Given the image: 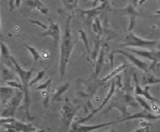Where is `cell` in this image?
I'll use <instances>...</instances> for the list:
<instances>
[{
	"label": "cell",
	"mask_w": 160,
	"mask_h": 132,
	"mask_svg": "<svg viewBox=\"0 0 160 132\" xmlns=\"http://www.w3.org/2000/svg\"><path fill=\"white\" fill-rule=\"evenodd\" d=\"M100 2L101 5L99 7H95L91 10H79V13H81V16L87 24H92L93 19L98 17V14H99V13L108 3V0H100Z\"/></svg>",
	"instance_id": "9c48e42d"
},
{
	"label": "cell",
	"mask_w": 160,
	"mask_h": 132,
	"mask_svg": "<svg viewBox=\"0 0 160 132\" xmlns=\"http://www.w3.org/2000/svg\"><path fill=\"white\" fill-rule=\"evenodd\" d=\"M158 41L146 40L138 37L133 32H129L126 37V42L121 45V47H135L140 49H151L157 45Z\"/></svg>",
	"instance_id": "8992f818"
},
{
	"label": "cell",
	"mask_w": 160,
	"mask_h": 132,
	"mask_svg": "<svg viewBox=\"0 0 160 132\" xmlns=\"http://www.w3.org/2000/svg\"><path fill=\"white\" fill-rule=\"evenodd\" d=\"M28 21H29L31 23H32V24H34V25L37 26V27H40V28H43V29H45V30H47L49 28V26L46 25V24H44L43 23H41V22H40V21H38V20H32V19H28Z\"/></svg>",
	"instance_id": "d6a6232c"
},
{
	"label": "cell",
	"mask_w": 160,
	"mask_h": 132,
	"mask_svg": "<svg viewBox=\"0 0 160 132\" xmlns=\"http://www.w3.org/2000/svg\"><path fill=\"white\" fill-rule=\"evenodd\" d=\"M51 83H52V79H49L46 81V82L42 84H40L39 86L36 87L34 89V90L36 91H42V90H46V89H50V87L51 85Z\"/></svg>",
	"instance_id": "4dcf8cb0"
},
{
	"label": "cell",
	"mask_w": 160,
	"mask_h": 132,
	"mask_svg": "<svg viewBox=\"0 0 160 132\" xmlns=\"http://www.w3.org/2000/svg\"><path fill=\"white\" fill-rule=\"evenodd\" d=\"M23 46H25L28 49V51L30 52L31 55H32L33 59H34V64L37 63L38 60L40 59V58H41V55H40V53L38 52V50L35 47H33V46H31L29 45H27V44H23Z\"/></svg>",
	"instance_id": "83f0119b"
},
{
	"label": "cell",
	"mask_w": 160,
	"mask_h": 132,
	"mask_svg": "<svg viewBox=\"0 0 160 132\" xmlns=\"http://www.w3.org/2000/svg\"><path fill=\"white\" fill-rule=\"evenodd\" d=\"M79 0H62L64 6L63 10H73L78 7V3Z\"/></svg>",
	"instance_id": "4316f807"
},
{
	"label": "cell",
	"mask_w": 160,
	"mask_h": 132,
	"mask_svg": "<svg viewBox=\"0 0 160 132\" xmlns=\"http://www.w3.org/2000/svg\"><path fill=\"white\" fill-rule=\"evenodd\" d=\"M134 80H135V95L143 96L144 98H145L146 99H149V100L151 101L152 103H153V102H154V103L157 102L156 98H153V96L150 94V93H149V89H150V86H149V85H146L145 88H144V89H141V87H140V84H139V80H138L136 74L134 75Z\"/></svg>",
	"instance_id": "5bb4252c"
},
{
	"label": "cell",
	"mask_w": 160,
	"mask_h": 132,
	"mask_svg": "<svg viewBox=\"0 0 160 132\" xmlns=\"http://www.w3.org/2000/svg\"><path fill=\"white\" fill-rule=\"evenodd\" d=\"M100 46V38H97L96 41H95V45H94L93 50L91 53V59L92 61H96L97 60V56H98V55H99V52H100L101 50Z\"/></svg>",
	"instance_id": "f1b7e54d"
},
{
	"label": "cell",
	"mask_w": 160,
	"mask_h": 132,
	"mask_svg": "<svg viewBox=\"0 0 160 132\" xmlns=\"http://www.w3.org/2000/svg\"><path fill=\"white\" fill-rule=\"evenodd\" d=\"M11 60L12 62L15 70H16L17 74L18 75L19 79L21 80V83L23 85V93H24V110H25V116L28 121H32L35 118L34 116H32L30 112L31 108V97H30V92H29V83L32 79V72L33 69L30 70H26L23 69L21 67L20 64L17 62L15 58L11 56Z\"/></svg>",
	"instance_id": "7a4b0ae2"
},
{
	"label": "cell",
	"mask_w": 160,
	"mask_h": 132,
	"mask_svg": "<svg viewBox=\"0 0 160 132\" xmlns=\"http://www.w3.org/2000/svg\"><path fill=\"white\" fill-rule=\"evenodd\" d=\"M105 46H103L102 47H101L98 58V59L95 61L96 62V64H95V71H94L93 74L94 79H97V78H98V74H100L101 70H102V68L103 61H104V58H105Z\"/></svg>",
	"instance_id": "ac0fdd59"
},
{
	"label": "cell",
	"mask_w": 160,
	"mask_h": 132,
	"mask_svg": "<svg viewBox=\"0 0 160 132\" xmlns=\"http://www.w3.org/2000/svg\"><path fill=\"white\" fill-rule=\"evenodd\" d=\"M112 52L117 53V54H120V55H122L125 57H126V58L132 63V64H134L135 67H137L140 70L143 71V72H147V71L149 70V64H147L146 62H144V60L140 59V58H138V57H136L135 55H134L133 54H130V53L122 50H114V51H112Z\"/></svg>",
	"instance_id": "30bf717a"
},
{
	"label": "cell",
	"mask_w": 160,
	"mask_h": 132,
	"mask_svg": "<svg viewBox=\"0 0 160 132\" xmlns=\"http://www.w3.org/2000/svg\"><path fill=\"white\" fill-rule=\"evenodd\" d=\"M141 126H143V128H140V129H136L135 130V131H147V130H149V125L148 124L147 122H144V121H143V122L141 123Z\"/></svg>",
	"instance_id": "836d02e7"
},
{
	"label": "cell",
	"mask_w": 160,
	"mask_h": 132,
	"mask_svg": "<svg viewBox=\"0 0 160 132\" xmlns=\"http://www.w3.org/2000/svg\"><path fill=\"white\" fill-rule=\"evenodd\" d=\"M70 88V84L68 82L64 83L58 86L56 89L53 91L52 95V101L54 103H58V102H64L63 100V95L68 89Z\"/></svg>",
	"instance_id": "2e32d148"
},
{
	"label": "cell",
	"mask_w": 160,
	"mask_h": 132,
	"mask_svg": "<svg viewBox=\"0 0 160 132\" xmlns=\"http://www.w3.org/2000/svg\"><path fill=\"white\" fill-rule=\"evenodd\" d=\"M15 1L16 0H8V5H9V11L12 12L16 8H15Z\"/></svg>",
	"instance_id": "e575fe53"
},
{
	"label": "cell",
	"mask_w": 160,
	"mask_h": 132,
	"mask_svg": "<svg viewBox=\"0 0 160 132\" xmlns=\"http://www.w3.org/2000/svg\"><path fill=\"white\" fill-rule=\"evenodd\" d=\"M126 50L130 51V52L135 53L139 56H141L145 59H149L152 61V64H150L149 68V70L154 71L157 69V65L160 62V51L159 50H149V49H140V50H136V49H130V48H126Z\"/></svg>",
	"instance_id": "52a82bcc"
},
{
	"label": "cell",
	"mask_w": 160,
	"mask_h": 132,
	"mask_svg": "<svg viewBox=\"0 0 160 132\" xmlns=\"http://www.w3.org/2000/svg\"><path fill=\"white\" fill-rule=\"evenodd\" d=\"M21 2H22V0H16V1H15V8H18L20 7Z\"/></svg>",
	"instance_id": "74e56055"
},
{
	"label": "cell",
	"mask_w": 160,
	"mask_h": 132,
	"mask_svg": "<svg viewBox=\"0 0 160 132\" xmlns=\"http://www.w3.org/2000/svg\"><path fill=\"white\" fill-rule=\"evenodd\" d=\"M6 84H7L8 86L12 87L14 89H19V90L23 91V85L22 83L20 84V83H18L17 81H15V80H9V81H7V82H6Z\"/></svg>",
	"instance_id": "1f68e13d"
},
{
	"label": "cell",
	"mask_w": 160,
	"mask_h": 132,
	"mask_svg": "<svg viewBox=\"0 0 160 132\" xmlns=\"http://www.w3.org/2000/svg\"><path fill=\"white\" fill-rule=\"evenodd\" d=\"M1 125H3L7 128L8 131H24L31 132L37 131L38 130L37 127L29 123H24L22 121H18L13 117H1Z\"/></svg>",
	"instance_id": "5b68a950"
},
{
	"label": "cell",
	"mask_w": 160,
	"mask_h": 132,
	"mask_svg": "<svg viewBox=\"0 0 160 132\" xmlns=\"http://www.w3.org/2000/svg\"><path fill=\"white\" fill-rule=\"evenodd\" d=\"M82 2L85 3V2H88V1H92V7L95 8L98 5L99 2H100V0H81Z\"/></svg>",
	"instance_id": "d590c367"
},
{
	"label": "cell",
	"mask_w": 160,
	"mask_h": 132,
	"mask_svg": "<svg viewBox=\"0 0 160 132\" xmlns=\"http://www.w3.org/2000/svg\"><path fill=\"white\" fill-rule=\"evenodd\" d=\"M81 107L74 105L69 98H64L63 102V106H62L60 114H61V122L62 124L66 127L68 130L73 122L74 116L80 110Z\"/></svg>",
	"instance_id": "277c9868"
},
{
	"label": "cell",
	"mask_w": 160,
	"mask_h": 132,
	"mask_svg": "<svg viewBox=\"0 0 160 132\" xmlns=\"http://www.w3.org/2000/svg\"><path fill=\"white\" fill-rule=\"evenodd\" d=\"M91 28L93 33L96 34L97 38H101V37L102 36V23L98 17H96L93 19L91 24Z\"/></svg>",
	"instance_id": "ffe728a7"
},
{
	"label": "cell",
	"mask_w": 160,
	"mask_h": 132,
	"mask_svg": "<svg viewBox=\"0 0 160 132\" xmlns=\"http://www.w3.org/2000/svg\"><path fill=\"white\" fill-rule=\"evenodd\" d=\"M126 66L125 64H121V65H119L117 68H116L115 69H113V70L111 72V73H109L108 74V75H106L105 77L103 78V79H102V81L103 83H106L108 82V81H109V80L112 79H114L116 76H117L118 74H119L120 73H122L125 69H126Z\"/></svg>",
	"instance_id": "44dd1931"
},
{
	"label": "cell",
	"mask_w": 160,
	"mask_h": 132,
	"mask_svg": "<svg viewBox=\"0 0 160 132\" xmlns=\"http://www.w3.org/2000/svg\"><path fill=\"white\" fill-rule=\"evenodd\" d=\"M1 72H2V79L3 80V82H7L9 80H14L16 79L13 73H12L10 69L8 68L7 66L4 64H2V62L1 63Z\"/></svg>",
	"instance_id": "7402d4cb"
},
{
	"label": "cell",
	"mask_w": 160,
	"mask_h": 132,
	"mask_svg": "<svg viewBox=\"0 0 160 132\" xmlns=\"http://www.w3.org/2000/svg\"><path fill=\"white\" fill-rule=\"evenodd\" d=\"M137 119H144V120H148V121H153V120L160 119V115L156 116V115H153L152 112L144 109V111H142V112H137V113L133 114V115H130V116H126L125 118L118 119L117 121H114V122L115 124H117V123L125 122V121H131V120H137Z\"/></svg>",
	"instance_id": "8fae6325"
},
{
	"label": "cell",
	"mask_w": 160,
	"mask_h": 132,
	"mask_svg": "<svg viewBox=\"0 0 160 132\" xmlns=\"http://www.w3.org/2000/svg\"><path fill=\"white\" fill-rule=\"evenodd\" d=\"M114 121H111V122H107V123H102V124H99V125H82V124H78V125H73V128L72 130L74 131H83V132H88V131H93V130H98L101 128L105 127L108 125H114Z\"/></svg>",
	"instance_id": "9a60e30c"
},
{
	"label": "cell",
	"mask_w": 160,
	"mask_h": 132,
	"mask_svg": "<svg viewBox=\"0 0 160 132\" xmlns=\"http://www.w3.org/2000/svg\"><path fill=\"white\" fill-rule=\"evenodd\" d=\"M112 84H111L110 90L108 91V94H107V96H106L105 98H104V100L102 101V103L99 105V107H97L96 109H94L93 111H92V112H90L89 115H88L86 117H84V118H82V119H80V120H78V121H76L75 123H73V125L83 124L84 122H86V121H88V120H90V119H91L92 117V116L95 115V114H97L98 112H100L101 110L102 109L103 107H105L106 105L108 104V102H109V101L112 99V97H113V96H114V94H116V86H117V84H116V79H112Z\"/></svg>",
	"instance_id": "ba28073f"
},
{
	"label": "cell",
	"mask_w": 160,
	"mask_h": 132,
	"mask_svg": "<svg viewBox=\"0 0 160 132\" xmlns=\"http://www.w3.org/2000/svg\"><path fill=\"white\" fill-rule=\"evenodd\" d=\"M145 2H146V0H140V1H139V5L144 4Z\"/></svg>",
	"instance_id": "f35d334b"
},
{
	"label": "cell",
	"mask_w": 160,
	"mask_h": 132,
	"mask_svg": "<svg viewBox=\"0 0 160 132\" xmlns=\"http://www.w3.org/2000/svg\"><path fill=\"white\" fill-rule=\"evenodd\" d=\"M49 28L46 30V32L40 34L41 37H50L53 39V41L55 44H59L60 40V30L59 24L56 23H53L52 21L49 20Z\"/></svg>",
	"instance_id": "7c38bea8"
},
{
	"label": "cell",
	"mask_w": 160,
	"mask_h": 132,
	"mask_svg": "<svg viewBox=\"0 0 160 132\" xmlns=\"http://www.w3.org/2000/svg\"><path fill=\"white\" fill-rule=\"evenodd\" d=\"M46 68L44 69H41V70H40L38 73H37V76L34 78V79H31L30 83H29V86L32 87L33 86L34 84H36L37 83L40 82L42 79L44 78V76H45V74H46Z\"/></svg>",
	"instance_id": "f546056e"
},
{
	"label": "cell",
	"mask_w": 160,
	"mask_h": 132,
	"mask_svg": "<svg viewBox=\"0 0 160 132\" xmlns=\"http://www.w3.org/2000/svg\"><path fill=\"white\" fill-rule=\"evenodd\" d=\"M1 91V100H4V99H8V98H12V95L15 94L14 91L15 89L12 87H1L0 89Z\"/></svg>",
	"instance_id": "cb8c5ba5"
},
{
	"label": "cell",
	"mask_w": 160,
	"mask_h": 132,
	"mask_svg": "<svg viewBox=\"0 0 160 132\" xmlns=\"http://www.w3.org/2000/svg\"><path fill=\"white\" fill-rule=\"evenodd\" d=\"M139 1H140V0H132V1H131V3H132L134 7L136 8L138 7V5H139Z\"/></svg>",
	"instance_id": "8d00e7d4"
},
{
	"label": "cell",
	"mask_w": 160,
	"mask_h": 132,
	"mask_svg": "<svg viewBox=\"0 0 160 132\" xmlns=\"http://www.w3.org/2000/svg\"><path fill=\"white\" fill-rule=\"evenodd\" d=\"M135 101L137 102L138 104L140 105L144 110H147L150 112H153V110H152V107H151L150 105L146 102V98H142V96L140 95H135Z\"/></svg>",
	"instance_id": "d4e9b609"
},
{
	"label": "cell",
	"mask_w": 160,
	"mask_h": 132,
	"mask_svg": "<svg viewBox=\"0 0 160 132\" xmlns=\"http://www.w3.org/2000/svg\"><path fill=\"white\" fill-rule=\"evenodd\" d=\"M158 68H160V62L158 64V65H157V69H158Z\"/></svg>",
	"instance_id": "ab89813d"
},
{
	"label": "cell",
	"mask_w": 160,
	"mask_h": 132,
	"mask_svg": "<svg viewBox=\"0 0 160 132\" xmlns=\"http://www.w3.org/2000/svg\"><path fill=\"white\" fill-rule=\"evenodd\" d=\"M27 5L28 7L34 9L36 11L39 12L40 13L43 14L47 16L49 13L48 8L46 7V5L44 4L43 3L41 2V0H27Z\"/></svg>",
	"instance_id": "e0dca14e"
},
{
	"label": "cell",
	"mask_w": 160,
	"mask_h": 132,
	"mask_svg": "<svg viewBox=\"0 0 160 132\" xmlns=\"http://www.w3.org/2000/svg\"><path fill=\"white\" fill-rule=\"evenodd\" d=\"M121 12H122L123 15H126V16H127L129 18L130 22H129L128 32H131L133 28H134V27L135 26V23H136V18L140 17V15L136 11L135 7L133 6L132 3H128L125 8L121 10Z\"/></svg>",
	"instance_id": "4fadbf2b"
},
{
	"label": "cell",
	"mask_w": 160,
	"mask_h": 132,
	"mask_svg": "<svg viewBox=\"0 0 160 132\" xmlns=\"http://www.w3.org/2000/svg\"><path fill=\"white\" fill-rule=\"evenodd\" d=\"M1 56H2V59L5 62H8L9 63V65L11 63H12L11 60L12 55H10L9 49H8L7 45L2 41H1Z\"/></svg>",
	"instance_id": "603a6c76"
},
{
	"label": "cell",
	"mask_w": 160,
	"mask_h": 132,
	"mask_svg": "<svg viewBox=\"0 0 160 132\" xmlns=\"http://www.w3.org/2000/svg\"><path fill=\"white\" fill-rule=\"evenodd\" d=\"M78 34H79L80 40H82V41L83 42V44H84L85 48H86V50H87V52H88V56H89V55H91V51H90L89 41H88L87 35H86L85 32L82 29L78 30Z\"/></svg>",
	"instance_id": "484cf974"
},
{
	"label": "cell",
	"mask_w": 160,
	"mask_h": 132,
	"mask_svg": "<svg viewBox=\"0 0 160 132\" xmlns=\"http://www.w3.org/2000/svg\"><path fill=\"white\" fill-rule=\"evenodd\" d=\"M160 78H157L153 75V74L149 73V71L144 72V75L142 76V85L146 86V85H152L159 84Z\"/></svg>",
	"instance_id": "d6986e66"
},
{
	"label": "cell",
	"mask_w": 160,
	"mask_h": 132,
	"mask_svg": "<svg viewBox=\"0 0 160 132\" xmlns=\"http://www.w3.org/2000/svg\"><path fill=\"white\" fill-rule=\"evenodd\" d=\"M71 21L72 16H69L67 18L64 33L61 37L60 41V75L63 78L66 72L67 64L70 59L71 54L73 51V46L76 44V41H73L72 33H71Z\"/></svg>",
	"instance_id": "6da1fadb"
},
{
	"label": "cell",
	"mask_w": 160,
	"mask_h": 132,
	"mask_svg": "<svg viewBox=\"0 0 160 132\" xmlns=\"http://www.w3.org/2000/svg\"><path fill=\"white\" fill-rule=\"evenodd\" d=\"M22 99H24V93L18 89L17 93L12 98L2 100L1 117H13Z\"/></svg>",
	"instance_id": "3957f363"
}]
</instances>
